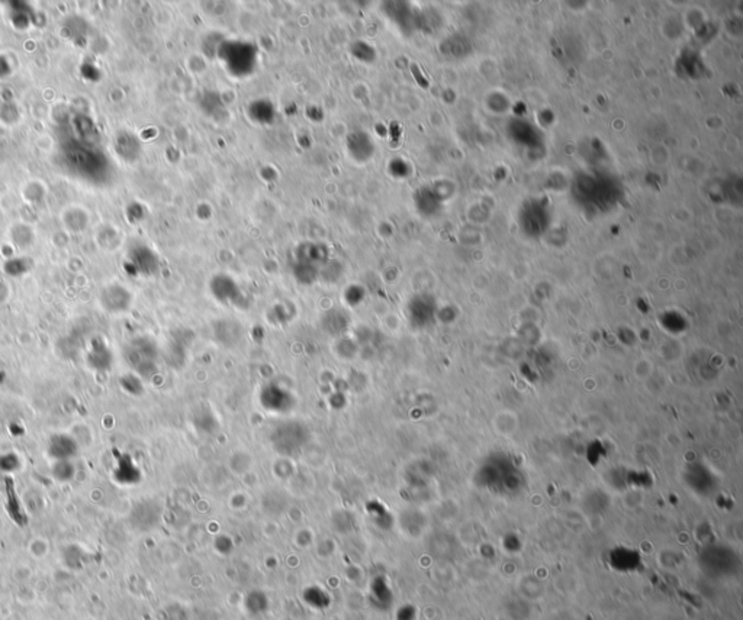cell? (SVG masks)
Listing matches in <instances>:
<instances>
[{
  "label": "cell",
  "mask_w": 743,
  "mask_h": 620,
  "mask_svg": "<svg viewBox=\"0 0 743 620\" xmlns=\"http://www.w3.org/2000/svg\"><path fill=\"white\" fill-rule=\"evenodd\" d=\"M125 361L131 370L144 378H151L159 371L157 345L150 338L140 336L132 339L125 348Z\"/></svg>",
  "instance_id": "1"
},
{
  "label": "cell",
  "mask_w": 743,
  "mask_h": 620,
  "mask_svg": "<svg viewBox=\"0 0 743 620\" xmlns=\"http://www.w3.org/2000/svg\"><path fill=\"white\" fill-rule=\"evenodd\" d=\"M308 429L298 422L280 423L272 430V445L282 455H295L307 443Z\"/></svg>",
  "instance_id": "2"
},
{
  "label": "cell",
  "mask_w": 743,
  "mask_h": 620,
  "mask_svg": "<svg viewBox=\"0 0 743 620\" xmlns=\"http://www.w3.org/2000/svg\"><path fill=\"white\" fill-rule=\"evenodd\" d=\"M260 402L266 410L275 413L289 411L295 405L294 395L285 387L276 383H270L263 387V390L260 391Z\"/></svg>",
  "instance_id": "3"
},
{
  "label": "cell",
  "mask_w": 743,
  "mask_h": 620,
  "mask_svg": "<svg viewBox=\"0 0 743 620\" xmlns=\"http://www.w3.org/2000/svg\"><path fill=\"white\" fill-rule=\"evenodd\" d=\"M159 519H160V507L156 502H151V500H144L138 505H135L129 516L132 526L137 528L138 530H148L151 528H154Z\"/></svg>",
  "instance_id": "4"
},
{
  "label": "cell",
  "mask_w": 743,
  "mask_h": 620,
  "mask_svg": "<svg viewBox=\"0 0 743 620\" xmlns=\"http://www.w3.org/2000/svg\"><path fill=\"white\" fill-rule=\"evenodd\" d=\"M369 600H370V605L381 612L391 609L392 601H394V594L391 590L390 581H388L385 576H376L374 577V580L370 581Z\"/></svg>",
  "instance_id": "5"
},
{
  "label": "cell",
  "mask_w": 743,
  "mask_h": 620,
  "mask_svg": "<svg viewBox=\"0 0 743 620\" xmlns=\"http://www.w3.org/2000/svg\"><path fill=\"white\" fill-rule=\"evenodd\" d=\"M79 451L77 441L67 434H56L48 441L47 452L54 461H67L76 457Z\"/></svg>",
  "instance_id": "6"
},
{
  "label": "cell",
  "mask_w": 743,
  "mask_h": 620,
  "mask_svg": "<svg viewBox=\"0 0 743 620\" xmlns=\"http://www.w3.org/2000/svg\"><path fill=\"white\" fill-rule=\"evenodd\" d=\"M86 363L95 371H99V373L109 371L112 368V366H113L112 351L108 348L106 343H104L102 341H95L92 343L90 350L88 351Z\"/></svg>",
  "instance_id": "7"
},
{
  "label": "cell",
  "mask_w": 743,
  "mask_h": 620,
  "mask_svg": "<svg viewBox=\"0 0 743 620\" xmlns=\"http://www.w3.org/2000/svg\"><path fill=\"white\" fill-rule=\"evenodd\" d=\"M129 293L121 286H111L105 288L102 291V297H100L104 309L112 313H120L127 310L129 306Z\"/></svg>",
  "instance_id": "8"
},
{
  "label": "cell",
  "mask_w": 743,
  "mask_h": 620,
  "mask_svg": "<svg viewBox=\"0 0 743 620\" xmlns=\"http://www.w3.org/2000/svg\"><path fill=\"white\" fill-rule=\"evenodd\" d=\"M113 478L118 481V483L124 484V486L137 484L141 480V471L137 465H135L131 457L122 455L116 462Z\"/></svg>",
  "instance_id": "9"
},
{
  "label": "cell",
  "mask_w": 743,
  "mask_h": 620,
  "mask_svg": "<svg viewBox=\"0 0 743 620\" xmlns=\"http://www.w3.org/2000/svg\"><path fill=\"white\" fill-rule=\"evenodd\" d=\"M495 432L501 437H511L518 427V416L513 410H500L493 421Z\"/></svg>",
  "instance_id": "10"
},
{
  "label": "cell",
  "mask_w": 743,
  "mask_h": 620,
  "mask_svg": "<svg viewBox=\"0 0 743 620\" xmlns=\"http://www.w3.org/2000/svg\"><path fill=\"white\" fill-rule=\"evenodd\" d=\"M305 605L315 610H327L331 606V596L319 585H310L302 593Z\"/></svg>",
  "instance_id": "11"
},
{
  "label": "cell",
  "mask_w": 743,
  "mask_h": 620,
  "mask_svg": "<svg viewBox=\"0 0 743 620\" xmlns=\"http://www.w3.org/2000/svg\"><path fill=\"white\" fill-rule=\"evenodd\" d=\"M131 260H132L134 267L137 268L138 271L144 272V274L153 272V271L156 270V267H157V260H156V256L153 255V252H151V251L147 250V248H138V250H135V251L132 252Z\"/></svg>",
  "instance_id": "12"
},
{
  "label": "cell",
  "mask_w": 743,
  "mask_h": 620,
  "mask_svg": "<svg viewBox=\"0 0 743 620\" xmlns=\"http://www.w3.org/2000/svg\"><path fill=\"white\" fill-rule=\"evenodd\" d=\"M246 609L253 616H260L267 612L269 609V598L267 596L260 590H253L246 597Z\"/></svg>",
  "instance_id": "13"
},
{
  "label": "cell",
  "mask_w": 743,
  "mask_h": 620,
  "mask_svg": "<svg viewBox=\"0 0 743 620\" xmlns=\"http://www.w3.org/2000/svg\"><path fill=\"white\" fill-rule=\"evenodd\" d=\"M6 491H8V510H9L10 518L18 525H25L26 518L22 512L21 502L18 500V497H16V493L13 490V481L10 478H6Z\"/></svg>",
  "instance_id": "14"
},
{
  "label": "cell",
  "mask_w": 743,
  "mask_h": 620,
  "mask_svg": "<svg viewBox=\"0 0 743 620\" xmlns=\"http://www.w3.org/2000/svg\"><path fill=\"white\" fill-rule=\"evenodd\" d=\"M53 477L60 481V483H69L76 475V467L72 462V459L67 461H56L53 465Z\"/></svg>",
  "instance_id": "15"
},
{
  "label": "cell",
  "mask_w": 743,
  "mask_h": 620,
  "mask_svg": "<svg viewBox=\"0 0 743 620\" xmlns=\"http://www.w3.org/2000/svg\"><path fill=\"white\" fill-rule=\"evenodd\" d=\"M83 550L79 546L72 545L64 550V562L72 570H79L83 566Z\"/></svg>",
  "instance_id": "16"
},
{
  "label": "cell",
  "mask_w": 743,
  "mask_h": 620,
  "mask_svg": "<svg viewBox=\"0 0 743 620\" xmlns=\"http://www.w3.org/2000/svg\"><path fill=\"white\" fill-rule=\"evenodd\" d=\"M653 370L655 367L652 364V361L645 357L637 358L633 366V373L637 380H648V378L653 374Z\"/></svg>",
  "instance_id": "17"
},
{
  "label": "cell",
  "mask_w": 743,
  "mask_h": 620,
  "mask_svg": "<svg viewBox=\"0 0 743 620\" xmlns=\"http://www.w3.org/2000/svg\"><path fill=\"white\" fill-rule=\"evenodd\" d=\"M367 512L369 514L372 516V519L375 521V523L379 526V528H385V523L383 521L388 522V518L391 519V514L386 512V509L383 507V505H381L379 502H370L367 505Z\"/></svg>",
  "instance_id": "18"
},
{
  "label": "cell",
  "mask_w": 743,
  "mask_h": 620,
  "mask_svg": "<svg viewBox=\"0 0 743 620\" xmlns=\"http://www.w3.org/2000/svg\"><path fill=\"white\" fill-rule=\"evenodd\" d=\"M121 386L124 387L125 391H128L129 394H134V395L143 393V386H141V382H140V378L137 375L129 374V375L122 377L121 378Z\"/></svg>",
  "instance_id": "19"
},
{
  "label": "cell",
  "mask_w": 743,
  "mask_h": 620,
  "mask_svg": "<svg viewBox=\"0 0 743 620\" xmlns=\"http://www.w3.org/2000/svg\"><path fill=\"white\" fill-rule=\"evenodd\" d=\"M163 620H189V614L183 606L175 603V605H170L164 609Z\"/></svg>",
  "instance_id": "20"
},
{
  "label": "cell",
  "mask_w": 743,
  "mask_h": 620,
  "mask_svg": "<svg viewBox=\"0 0 743 620\" xmlns=\"http://www.w3.org/2000/svg\"><path fill=\"white\" fill-rule=\"evenodd\" d=\"M19 458L15 454L9 452L0 457V471L2 473H13L15 470L19 468Z\"/></svg>",
  "instance_id": "21"
},
{
  "label": "cell",
  "mask_w": 743,
  "mask_h": 620,
  "mask_svg": "<svg viewBox=\"0 0 743 620\" xmlns=\"http://www.w3.org/2000/svg\"><path fill=\"white\" fill-rule=\"evenodd\" d=\"M397 620H414V607L405 606L397 613Z\"/></svg>",
  "instance_id": "22"
}]
</instances>
